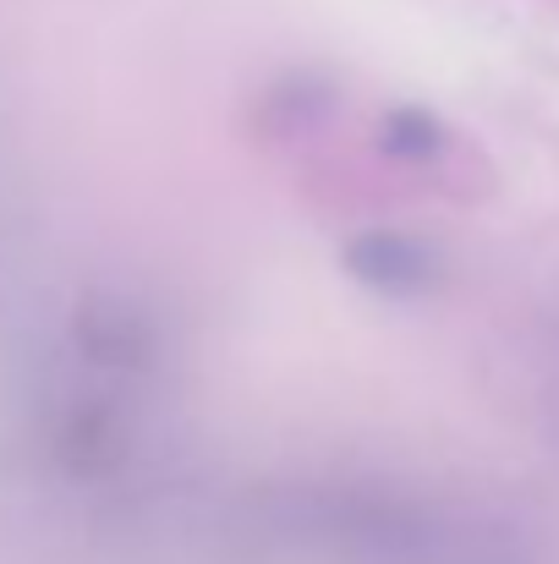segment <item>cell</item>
<instances>
[{
    "instance_id": "6da1fadb",
    "label": "cell",
    "mask_w": 559,
    "mask_h": 564,
    "mask_svg": "<svg viewBox=\"0 0 559 564\" xmlns=\"http://www.w3.org/2000/svg\"><path fill=\"white\" fill-rule=\"evenodd\" d=\"M346 263H352L357 280H368V285H378V291H395V296L422 291V285H433V274H439V258H433L422 241H411V236H389V230H373V236H363V241H352Z\"/></svg>"
},
{
    "instance_id": "7a4b0ae2",
    "label": "cell",
    "mask_w": 559,
    "mask_h": 564,
    "mask_svg": "<svg viewBox=\"0 0 559 564\" xmlns=\"http://www.w3.org/2000/svg\"><path fill=\"white\" fill-rule=\"evenodd\" d=\"M384 149L389 154H406V160H428V154L444 149V127L428 110H395L384 121Z\"/></svg>"
}]
</instances>
